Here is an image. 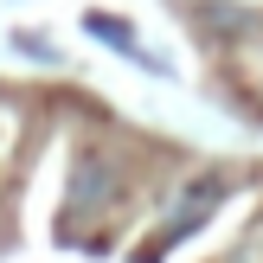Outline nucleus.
<instances>
[{"mask_svg":"<svg viewBox=\"0 0 263 263\" xmlns=\"http://www.w3.org/2000/svg\"><path fill=\"white\" fill-rule=\"evenodd\" d=\"M225 193H231V186H225L218 174H199V180H193V186L180 193L174 205H167V218H161V244H180V238H193V231H199L205 218L218 212V199H225Z\"/></svg>","mask_w":263,"mask_h":263,"instance_id":"obj_1","label":"nucleus"},{"mask_svg":"<svg viewBox=\"0 0 263 263\" xmlns=\"http://www.w3.org/2000/svg\"><path fill=\"white\" fill-rule=\"evenodd\" d=\"M84 26H90V39H103V45H116L122 58H135V64H148V71H161V58H154V51L141 45L135 32H128V20H109V13H84Z\"/></svg>","mask_w":263,"mask_h":263,"instance_id":"obj_2","label":"nucleus"}]
</instances>
